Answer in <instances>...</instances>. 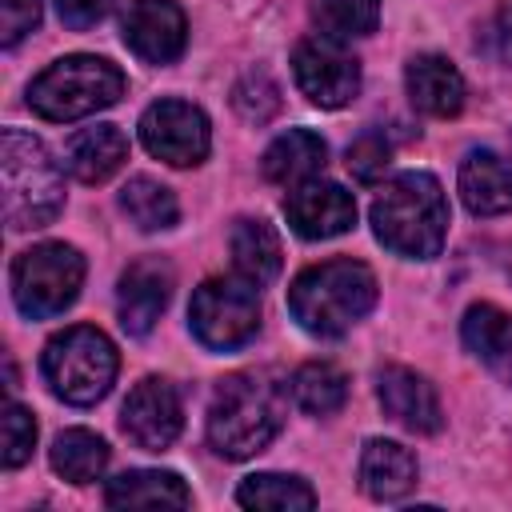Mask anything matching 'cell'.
<instances>
[{"label": "cell", "mask_w": 512, "mask_h": 512, "mask_svg": "<svg viewBox=\"0 0 512 512\" xmlns=\"http://www.w3.org/2000/svg\"><path fill=\"white\" fill-rule=\"evenodd\" d=\"M284 428V388L264 372H236L220 380L208 404V444L228 460L264 452Z\"/></svg>", "instance_id": "obj_1"}, {"label": "cell", "mask_w": 512, "mask_h": 512, "mask_svg": "<svg viewBox=\"0 0 512 512\" xmlns=\"http://www.w3.org/2000/svg\"><path fill=\"white\" fill-rule=\"evenodd\" d=\"M168 296H172V268L160 256H144V260L128 264L120 276V288H116L120 328L128 336L152 332V324L168 308Z\"/></svg>", "instance_id": "obj_14"}, {"label": "cell", "mask_w": 512, "mask_h": 512, "mask_svg": "<svg viewBox=\"0 0 512 512\" xmlns=\"http://www.w3.org/2000/svg\"><path fill=\"white\" fill-rule=\"evenodd\" d=\"M116 0H56V12L68 28H92L96 20H104L112 12Z\"/></svg>", "instance_id": "obj_34"}, {"label": "cell", "mask_w": 512, "mask_h": 512, "mask_svg": "<svg viewBox=\"0 0 512 512\" xmlns=\"http://www.w3.org/2000/svg\"><path fill=\"white\" fill-rule=\"evenodd\" d=\"M328 160V144L308 128H288L264 152V176L272 184H304Z\"/></svg>", "instance_id": "obj_22"}, {"label": "cell", "mask_w": 512, "mask_h": 512, "mask_svg": "<svg viewBox=\"0 0 512 512\" xmlns=\"http://www.w3.org/2000/svg\"><path fill=\"white\" fill-rule=\"evenodd\" d=\"M376 304V276L360 260H324L304 268L288 288V308L296 324L312 336H344Z\"/></svg>", "instance_id": "obj_3"}, {"label": "cell", "mask_w": 512, "mask_h": 512, "mask_svg": "<svg viewBox=\"0 0 512 512\" xmlns=\"http://www.w3.org/2000/svg\"><path fill=\"white\" fill-rule=\"evenodd\" d=\"M500 264H504V276L512 280V244H504V248H500Z\"/></svg>", "instance_id": "obj_35"}, {"label": "cell", "mask_w": 512, "mask_h": 512, "mask_svg": "<svg viewBox=\"0 0 512 512\" xmlns=\"http://www.w3.org/2000/svg\"><path fill=\"white\" fill-rule=\"evenodd\" d=\"M188 24L176 0H132L124 16V44L148 64H172L184 52Z\"/></svg>", "instance_id": "obj_13"}, {"label": "cell", "mask_w": 512, "mask_h": 512, "mask_svg": "<svg viewBox=\"0 0 512 512\" xmlns=\"http://www.w3.org/2000/svg\"><path fill=\"white\" fill-rule=\"evenodd\" d=\"M404 84H408V100L428 116H456L464 108V76L448 56L436 52L416 56L404 72Z\"/></svg>", "instance_id": "obj_17"}, {"label": "cell", "mask_w": 512, "mask_h": 512, "mask_svg": "<svg viewBox=\"0 0 512 512\" xmlns=\"http://www.w3.org/2000/svg\"><path fill=\"white\" fill-rule=\"evenodd\" d=\"M48 460L56 476H64L68 484H92L108 464V444L88 428H68L56 436Z\"/></svg>", "instance_id": "obj_24"}, {"label": "cell", "mask_w": 512, "mask_h": 512, "mask_svg": "<svg viewBox=\"0 0 512 512\" xmlns=\"http://www.w3.org/2000/svg\"><path fill=\"white\" fill-rule=\"evenodd\" d=\"M128 160V140L116 124H96V128H80L68 144H64V164L76 180L84 184H100L108 180L120 164Z\"/></svg>", "instance_id": "obj_20"}, {"label": "cell", "mask_w": 512, "mask_h": 512, "mask_svg": "<svg viewBox=\"0 0 512 512\" xmlns=\"http://www.w3.org/2000/svg\"><path fill=\"white\" fill-rule=\"evenodd\" d=\"M460 196L476 216L512 212V160L492 148H472L460 164Z\"/></svg>", "instance_id": "obj_16"}, {"label": "cell", "mask_w": 512, "mask_h": 512, "mask_svg": "<svg viewBox=\"0 0 512 512\" xmlns=\"http://www.w3.org/2000/svg\"><path fill=\"white\" fill-rule=\"evenodd\" d=\"M416 484V456L396 440H368L360 452V488L372 500H400Z\"/></svg>", "instance_id": "obj_18"}, {"label": "cell", "mask_w": 512, "mask_h": 512, "mask_svg": "<svg viewBox=\"0 0 512 512\" xmlns=\"http://www.w3.org/2000/svg\"><path fill=\"white\" fill-rule=\"evenodd\" d=\"M4 452H0V460H4V468H20L28 456H32V444H36V420H32V412L24 408V404H8L4 408Z\"/></svg>", "instance_id": "obj_31"}, {"label": "cell", "mask_w": 512, "mask_h": 512, "mask_svg": "<svg viewBox=\"0 0 512 512\" xmlns=\"http://www.w3.org/2000/svg\"><path fill=\"white\" fill-rule=\"evenodd\" d=\"M40 24V0H0V40L12 48Z\"/></svg>", "instance_id": "obj_32"}, {"label": "cell", "mask_w": 512, "mask_h": 512, "mask_svg": "<svg viewBox=\"0 0 512 512\" xmlns=\"http://www.w3.org/2000/svg\"><path fill=\"white\" fill-rule=\"evenodd\" d=\"M120 96H124V72L104 56H64L48 64L28 88L32 112L56 124L112 108Z\"/></svg>", "instance_id": "obj_5"}, {"label": "cell", "mask_w": 512, "mask_h": 512, "mask_svg": "<svg viewBox=\"0 0 512 512\" xmlns=\"http://www.w3.org/2000/svg\"><path fill=\"white\" fill-rule=\"evenodd\" d=\"M120 428L124 436L144 448V452H164L180 428H184V404H180V392L176 384L160 380V376H148L140 380L128 400H124V412H120Z\"/></svg>", "instance_id": "obj_11"}, {"label": "cell", "mask_w": 512, "mask_h": 512, "mask_svg": "<svg viewBox=\"0 0 512 512\" xmlns=\"http://www.w3.org/2000/svg\"><path fill=\"white\" fill-rule=\"evenodd\" d=\"M44 380L48 388L64 400V404H96L108 396L112 380H116V348L112 340L92 328V324H76V328H64L60 336L48 340L44 348Z\"/></svg>", "instance_id": "obj_6"}, {"label": "cell", "mask_w": 512, "mask_h": 512, "mask_svg": "<svg viewBox=\"0 0 512 512\" xmlns=\"http://www.w3.org/2000/svg\"><path fill=\"white\" fill-rule=\"evenodd\" d=\"M140 140L156 160H164L172 168H192L212 148L208 116L188 100H156V104H148L144 116H140Z\"/></svg>", "instance_id": "obj_10"}, {"label": "cell", "mask_w": 512, "mask_h": 512, "mask_svg": "<svg viewBox=\"0 0 512 512\" xmlns=\"http://www.w3.org/2000/svg\"><path fill=\"white\" fill-rule=\"evenodd\" d=\"M84 284V256L72 244H36L12 264V300L24 316H60Z\"/></svg>", "instance_id": "obj_7"}, {"label": "cell", "mask_w": 512, "mask_h": 512, "mask_svg": "<svg viewBox=\"0 0 512 512\" xmlns=\"http://www.w3.org/2000/svg\"><path fill=\"white\" fill-rule=\"evenodd\" d=\"M292 72L300 92L320 108H344L360 92V60L332 36H308L292 52Z\"/></svg>", "instance_id": "obj_9"}, {"label": "cell", "mask_w": 512, "mask_h": 512, "mask_svg": "<svg viewBox=\"0 0 512 512\" xmlns=\"http://www.w3.org/2000/svg\"><path fill=\"white\" fill-rule=\"evenodd\" d=\"M284 216L296 236L328 240L356 224V200L332 180H304L284 196Z\"/></svg>", "instance_id": "obj_12"}, {"label": "cell", "mask_w": 512, "mask_h": 512, "mask_svg": "<svg viewBox=\"0 0 512 512\" xmlns=\"http://www.w3.org/2000/svg\"><path fill=\"white\" fill-rule=\"evenodd\" d=\"M192 336L212 352L248 344L260 328V296L252 280H204L188 304Z\"/></svg>", "instance_id": "obj_8"}, {"label": "cell", "mask_w": 512, "mask_h": 512, "mask_svg": "<svg viewBox=\"0 0 512 512\" xmlns=\"http://www.w3.org/2000/svg\"><path fill=\"white\" fill-rule=\"evenodd\" d=\"M232 264L244 280H252L256 288L272 284L280 276V264H284V248H280V236L268 220H236L232 236Z\"/></svg>", "instance_id": "obj_21"}, {"label": "cell", "mask_w": 512, "mask_h": 512, "mask_svg": "<svg viewBox=\"0 0 512 512\" xmlns=\"http://www.w3.org/2000/svg\"><path fill=\"white\" fill-rule=\"evenodd\" d=\"M292 396L308 416H332L348 400V376L328 360L300 364L292 376Z\"/></svg>", "instance_id": "obj_26"}, {"label": "cell", "mask_w": 512, "mask_h": 512, "mask_svg": "<svg viewBox=\"0 0 512 512\" xmlns=\"http://www.w3.org/2000/svg\"><path fill=\"white\" fill-rule=\"evenodd\" d=\"M236 500L244 508H260V512H292V508H312L316 492L300 480V476H280V472H256L248 480H240Z\"/></svg>", "instance_id": "obj_27"}, {"label": "cell", "mask_w": 512, "mask_h": 512, "mask_svg": "<svg viewBox=\"0 0 512 512\" xmlns=\"http://www.w3.org/2000/svg\"><path fill=\"white\" fill-rule=\"evenodd\" d=\"M104 504L108 508H188L192 492L184 488V480L176 472L132 468V472H120L116 480H108Z\"/></svg>", "instance_id": "obj_19"}, {"label": "cell", "mask_w": 512, "mask_h": 512, "mask_svg": "<svg viewBox=\"0 0 512 512\" xmlns=\"http://www.w3.org/2000/svg\"><path fill=\"white\" fill-rule=\"evenodd\" d=\"M376 396H380L384 412H388L396 424L412 428V432H436V428L444 424L436 388H432L420 372H412V368H400V364L380 368V376H376Z\"/></svg>", "instance_id": "obj_15"}, {"label": "cell", "mask_w": 512, "mask_h": 512, "mask_svg": "<svg viewBox=\"0 0 512 512\" xmlns=\"http://www.w3.org/2000/svg\"><path fill=\"white\" fill-rule=\"evenodd\" d=\"M372 232L384 248L412 260H432L448 236V200L436 176L404 172L372 200Z\"/></svg>", "instance_id": "obj_2"}, {"label": "cell", "mask_w": 512, "mask_h": 512, "mask_svg": "<svg viewBox=\"0 0 512 512\" xmlns=\"http://www.w3.org/2000/svg\"><path fill=\"white\" fill-rule=\"evenodd\" d=\"M120 208L124 216L140 228V232H160V228H172L180 208H176V196L152 180V176H132L124 188H120Z\"/></svg>", "instance_id": "obj_25"}, {"label": "cell", "mask_w": 512, "mask_h": 512, "mask_svg": "<svg viewBox=\"0 0 512 512\" xmlns=\"http://www.w3.org/2000/svg\"><path fill=\"white\" fill-rule=\"evenodd\" d=\"M232 108L248 120V124H268L280 112V88L268 72H244L232 88Z\"/></svg>", "instance_id": "obj_29"}, {"label": "cell", "mask_w": 512, "mask_h": 512, "mask_svg": "<svg viewBox=\"0 0 512 512\" xmlns=\"http://www.w3.org/2000/svg\"><path fill=\"white\" fill-rule=\"evenodd\" d=\"M480 48H484L488 56H496L500 64H512V0H504V4L496 8V16L484 24Z\"/></svg>", "instance_id": "obj_33"}, {"label": "cell", "mask_w": 512, "mask_h": 512, "mask_svg": "<svg viewBox=\"0 0 512 512\" xmlns=\"http://www.w3.org/2000/svg\"><path fill=\"white\" fill-rule=\"evenodd\" d=\"M0 180H4V220L12 232L44 228L64 208V176L48 148L20 132H0Z\"/></svg>", "instance_id": "obj_4"}, {"label": "cell", "mask_w": 512, "mask_h": 512, "mask_svg": "<svg viewBox=\"0 0 512 512\" xmlns=\"http://www.w3.org/2000/svg\"><path fill=\"white\" fill-rule=\"evenodd\" d=\"M392 164V148L380 132H364L348 144V172L360 180V184H376Z\"/></svg>", "instance_id": "obj_30"}, {"label": "cell", "mask_w": 512, "mask_h": 512, "mask_svg": "<svg viewBox=\"0 0 512 512\" xmlns=\"http://www.w3.org/2000/svg\"><path fill=\"white\" fill-rule=\"evenodd\" d=\"M312 16L320 24L324 36L332 40H352V36H368L380 20V0H316Z\"/></svg>", "instance_id": "obj_28"}, {"label": "cell", "mask_w": 512, "mask_h": 512, "mask_svg": "<svg viewBox=\"0 0 512 512\" xmlns=\"http://www.w3.org/2000/svg\"><path fill=\"white\" fill-rule=\"evenodd\" d=\"M464 344L504 380L512 384V316L496 304H472L464 312Z\"/></svg>", "instance_id": "obj_23"}]
</instances>
